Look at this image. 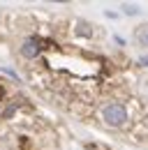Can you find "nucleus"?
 <instances>
[{
	"label": "nucleus",
	"mask_w": 148,
	"mask_h": 150,
	"mask_svg": "<svg viewBox=\"0 0 148 150\" xmlns=\"http://www.w3.org/2000/svg\"><path fill=\"white\" fill-rule=\"evenodd\" d=\"M102 120L109 125V127H123L127 122V109L118 102H111L102 109Z\"/></svg>",
	"instance_id": "obj_1"
},
{
	"label": "nucleus",
	"mask_w": 148,
	"mask_h": 150,
	"mask_svg": "<svg viewBox=\"0 0 148 150\" xmlns=\"http://www.w3.org/2000/svg\"><path fill=\"white\" fill-rule=\"evenodd\" d=\"M76 33H79V35H86V37H90V35H92V30H88V23H79Z\"/></svg>",
	"instance_id": "obj_5"
},
{
	"label": "nucleus",
	"mask_w": 148,
	"mask_h": 150,
	"mask_svg": "<svg viewBox=\"0 0 148 150\" xmlns=\"http://www.w3.org/2000/svg\"><path fill=\"white\" fill-rule=\"evenodd\" d=\"M134 39H137V44H139V46L148 49V25H141V28H137V33H134Z\"/></svg>",
	"instance_id": "obj_3"
},
{
	"label": "nucleus",
	"mask_w": 148,
	"mask_h": 150,
	"mask_svg": "<svg viewBox=\"0 0 148 150\" xmlns=\"http://www.w3.org/2000/svg\"><path fill=\"white\" fill-rule=\"evenodd\" d=\"M139 65H141V67H148V56H144V58H139Z\"/></svg>",
	"instance_id": "obj_6"
},
{
	"label": "nucleus",
	"mask_w": 148,
	"mask_h": 150,
	"mask_svg": "<svg viewBox=\"0 0 148 150\" xmlns=\"http://www.w3.org/2000/svg\"><path fill=\"white\" fill-rule=\"evenodd\" d=\"M39 51H42V46H39V39H35V37L26 39V42H23V46H21V53H23L26 58L39 56Z\"/></svg>",
	"instance_id": "obj_2"
},
{
	"label": "nucleus",
	"mask_w": 148,
	"mask_h": 150,
	"mask_svg": "<svg viewBox=\"0 0 148 150\" xmlns=\"http://www.w3.org/2000/svg\"><path fill=\"white\" fill-rule=\"evenodd\" d=\"M123 12H125L127 16H134V14H139V7H137V5H123Z\"/></svg>",
	"instance_id": "obj_4"
}]
</instances>
